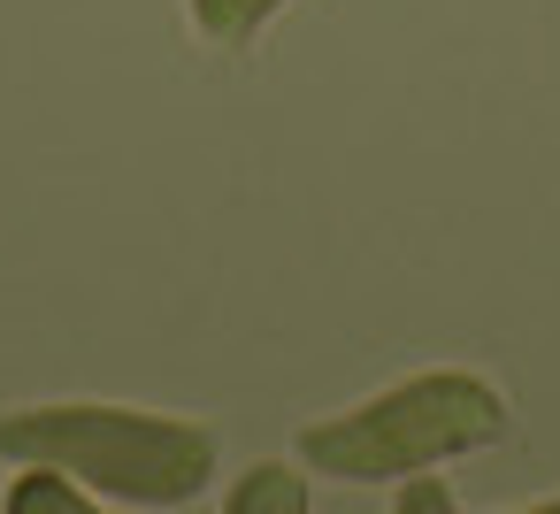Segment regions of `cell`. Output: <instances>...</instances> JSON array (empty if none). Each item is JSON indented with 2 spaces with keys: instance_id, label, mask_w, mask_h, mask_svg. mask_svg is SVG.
<instances>
[{
  "instance_id": "1",
  "label": "cell",
  "mask_w": 560,
  "mask_h": 514,
  "mask_svg": "<svg viewBox=\"0 0 560 514\" xmlns=\"http://www.w3.org/2000/svg\"><path fill=\"white\" fill-rule=\"evenodd\" d=\"M0 460L55 468L93 499H124V506H185L223 468L215 430L185 414L108 407V399H55V407L0 414Z\"/></svg>"
},
{
  "instance_id": "2",
  "label": "cell",
  "mask_w": 560,
  "mask_h": 514,
  "mask_svg": "<svg viewBox=\"0 0 560 514\" xmlns=\"http://www.w3.org/2000/svg\"><path fill=\"white\" fill-rule=\"evenodd\" d=\"M506 437V399L499 384L468 369H422L346 414H323L300 430V468L330 483H407L430 476L460 453H483Z\"/></svg>"
},
{
  "instance_id": "3",
  "label": "cell",
  "mask_w": 560,
  "mask_h": 514,
  "mask_svg": "<svg viewBox=\"0 0 560 514\" xmlns=\"http://www.w3.org/2000/svg\"><path fill=\"white\" fill-rule=\"evenodd\" d=\"M223 514H307V476L284 468V460H254L223 491Z\"/></svg>"
},
{
  "instance_id": "4",
  "label": "cell",
  "mask_w": 560,
  "mask_h": 514,
  "mask_svg": "<svg viewBox=\"0 0 560 514\" xmlns=\"http://www.w3.org/2000/svg\"><path fill=\"white\" fill-rule=\"evenodd\" d=\"M0 514H101V499L85 483L55 476V468H24L9 483V499H0Z\"/></svg>"
},
{
  "instance_id": "5",
  "label": "cell",
  "mask_w": 560,
  "mask_h": 514,
  "mask_svg": "<svg viewBox=\"0 0 560 514\" xmlns=\"http://www.w3.org/2000/svg\"><path fill=\"white\" fill-rule=\"evenodd\" d=\"M277 9H284V0H192V24H200V39H215V47H246Z\"/></svg>"
},
{
  "instance_id": "6",
  "label": "cell",
  "mask_w": 560,
  "mask_h": 514,
  "mask_svg": "<svg viewBox=\"0 0 560 514\" xmlns=\"http://www.w3.org/2000/svg\"><path fill=\"white\" fill-rule=\"evenodd\" d=\"M392 514H460V506H453V491L438 476H407L399 499H392Z\"/></svg>"
},
{
  "instance_id": "7",
  "label": "cell",
  "mask_w": 560,
  "mask_h": 514,
  "mask_svg": "<svg viewBox=\"0 0 560 514\" xmlns=\"http://www.w3.org/2000/svg\"><path fill=\"white\" fill-rule=\"evenodd\" d=\"M522 514H560V499H537V506H522Z\"/></svg>"
}]
</instances>
